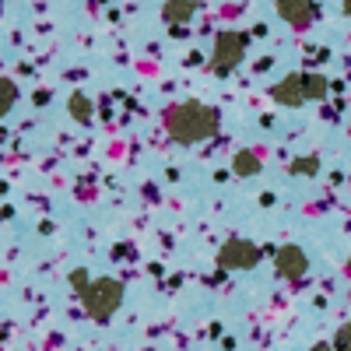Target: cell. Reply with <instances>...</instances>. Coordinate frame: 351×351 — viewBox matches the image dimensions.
Returning <instances> with one entry per match:
<instances>
[{"label": "cell", "mask_w": 351, "mask_h": 351, "mask_svg": "<svg viewBox=\"0 0 351 351\" xmlns=\"http://www.w3.org/2000/svg\"><path fill=\"white\" fill-rule=\"evenodd\" d=\"M221 116L215 106H204V102H180L165 112V130L176 144H197V141H208L218 134Z\"/></svg>", "instance_id": "cell-1"}, {"label": "cell", "mask_w": 351, "mask_h": 351, "mask_svg": "<svg viewBox=\"0 0 351 351\" xmlns=\"http://www.w3.org/2000/svg\"><path fill=\"white\" fill-rule=\"evenodd\" d=\"M77 299H81L84 313L92 316L95 324H106V319L120 309V302H123V281H116V278H95V281H88L77 291Z\"/></svg>", "instance_id": "cell-2"}, {"label": "cell", "mask_w": 351, "mask_h": 351, "mask_svg": "<svg viewBox=\"0 0 351 351\" xmlns=\"http://www.w3.org/2000/svg\"><path fill=\"white\" fill-rule=\"evenodd\" d=\"M246 43H250L246 32H218L215 53H211V71H215V74H232V71L243 64Z\"/></svg>", "instance_id": "cell-3"}, {"label": "cell", "mask_w": 351, "mask_h": 351, "mask_svg": "<svg viewBox=\"0 0 351 351\" xmlns=\"http://www.w3.org/2000/svg\"><path fill=\"white\" fill-rule=\"evenodd\" d=\"M218 263L225 271H250L260 263V246L250 243V239H228L218 250Z\"/></svg>", "instance_id": "cell-4"}, {"label": "cell", "mask_w": 351, "mask_h": 351, "mask_svg": "<svg viewBox=\"0 0 351 351\" xmlns=\"http://www.w3.org/2000/svg\"><path fill=\"white\" fill-rule=\"evenodd\" d=\"M274 267H278V274H281L285 281H299V278H306V271H309V260H306V253H302L299 246H281V250L274 253Z\"/></svg>", "instance_id": "cell-5"}, {"label": "cell", "mask_w": 351, "mask_h": 351, "mask_svg": "<svg viewBox=\"0 0 351 351\" xmlns=\"http://www.w3.org/2000/svg\"><path fill=\"white\" fill-rule=\"evenodd\" d=\"M271 99L278 102V106H302V102H309L306 99V84H302V74H288V77H281L274 88H271Z\"/></svg>", "instance_id": "cell-6"}, {"label": "cell", "mask_w": 351, "mask_h": 351, "mask_svg": "<svg viewBox=\"0 0 351 351\" xmlns=\"http://www.w3.org/2000/svg\"><path fill=\"white\" fill-rule=\"evenodd\" d=\"M278 14L291 28H309L316 18V4L313 0H278Z\"/></svg>", "instance_id": "cell-7"}, {"label": "cell", "mask_w": 351, "mask_h": 351, "mask_svg": "<svg viewBox=\"0 0 351 351\" xmlns=\"http://www.w3.org/2000/svg\"><path fill=\"white\" fill-rule=\"evenodd\" d=\"M193 11H197V4L193 0H165V8H162V18L176 28V25H186L190 18H193Z\"/></svg>", "instance_id": "cell-8"}, {"label": "cell", "mask_w": 351, "mask_h": 351, "mask_svg": "<svg viewBox=\"0 0 351 351\" xmlns=\"http://www.w3.org/2000/svg\"><path fill=\"white\" fill-rule=\"evenodd\" d=\"M302 84H306V99H327V92H330L324 74H302Z\"/></svg>", "instance_id": "cell-9"}, {"label": "cell", "mask_w": 351, "mask_h": 351, "mask_svg": "<svg viewBox=\"0 0 351 351\" xmlns=\"http://www.w3.org/2000/svg\"><path fill=\"white\" fill-rule=\"evenodd\" d=\"M71 116H74L77 123H92V99L81 95V92H74V95H71Z\"/></svg>", "instance_id": "cell-10"}, {"label": "cell", "mask_w": 351, "mask_h": 351, "mask_svg": "<svg viewBox=\"0 0 351 351\" xmlns=\"http://www.w3.org/2000/svg\"><path fill=\"white\" fill-rule=\"evenodd\" d=\"M14 102H18V84L11 77H0V116H8Z\"/></svg>", "instance_id": "cell-11"}, {"label": "cell", "mask_w": 351, "mask_h": 351, "mask_svg": "<svg viewBox=\"0 0 351 351\" xmlns=\"http://www.w3.org/2000/svg\"><path fill=\"white\" fill-rule=\"evenodd\" d=\"M232 169H236L239 176H253V172H260V158L253 152H239L236 158H232Z\"/></svg>", "instance_id": "cell-12"}, {"label": "cell", "mask_w": 351, "mask_h": 351, "mask_svg": "<svg viewBox=\"0 0 351 351\" xmlns=\"http://www.w3.org/2000/svg\"><path fill=\"white\" fill-rule=\"evenodd\" d=\"M316 169H319V158H316V155H306V158L291 162V172H299V176H313Z\"/></svg>", "instance_id": "cell-13"}, {"label": "cell", "mask_w": 351, "mask_h": 351, "mask_svg": "<svg viewBox=\"0 0 351 351\" xmlns=\"http://www.w3.org/2000/svg\"><path fill=\"white\" fill-rule=\"evenodd\" d=\"M334 351H351V319H348V324H341V330L334 337Z\"/></svg>", "instance_id": "cell-14"}, {"label": "cell", "mask_w": 351, "mask_h": 351, "mask_svg": "<svg viewBox=\"0 0 351 351\" xmlns=\"http://www.w3.org/2000/svg\"><path fill=\"white\" fill-rule=\"evenodd\" d=\"M88 281H92V278H88V271L84 267H77V271H71V285H74V291H81Z\"/></svg>", "instance_id": "cell-15"}, {"label": "cell", "mask_w": 351, "mask_h": 351, "mask_svg": "<svg viewBox=\"0 0 351 351\" xmlns=\"http://www.w3.org/2000/svg\"><path fill=\"white\" fill-rule=\"evenodd\" d=\"M341 8H344V14L351 18V0H341Z\"/></svg>", "instance_id": "cell-16"}, {"label": "cell", "mask_w": 351, "mask_h": 351, "mask_svg": "<svg viewBox=\"0 0 351 351\" xmlns=\"http://www.w3.org/2000/svg\"><path fill=\"white\" fill-rule=\"evenodd\" d=\"M313 351H334V348H330V344H316Z\"/></svg>", "instance_id": "cell-17"}]
</instances>
